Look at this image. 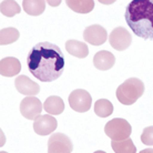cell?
<instances>
[{
    "label": "cell",
    "instance_id": "6da1fadb",
    "mask_svg": "<svg viewBox=\"0 0 153 153\" xmlns=\"http://www.w3.org/2000/svg\"><path fill=\"white\" fill-rule=\"evenodd\" d=\"M65 65L62 51L51 42L37 43L27 57L30 73L42 82H52L59 79L63 73Z\"/></svg>",
    "mask_w": 153,
    "mask_h": 153
},
{
    "label": "cell",
    "instance_id": "7a4b0ae2",
    "mask_svg": "<svg viewBox=\"0 0 153 153\" xmlns=\"http://www.w3.org/2000/svg\"><path fill=\"white\" fill-rule=\"evenodd\" d=\"M126 22L135 36L153 41V0H133L126 6Z\"/></svg>",
    "mask_w": 153,
    "mask_h": 153
},
{
    "label": "cell",
    "instance_id": "3957f363",
    "mask_svg": "<svg viewBox=\"0 0 153 153\" xmlns=\"http://www.w3.org/2000/svg\"><path fill=\"white\" fill-rule=\"evenodd\" d=\"M115 93L120 103L131 105L143 96L144 83L138 78H130L119 85Z\"/></svg>",
    "mask_w": 153,
    "mask_h": 153
},
{
    "label": "cell",
    "instance_id": "277c9868",
    "mask_svg": "<svg viewBox=\"0 0 153 153\" xmlns=\"http://www.w3.org/2000/svg\"><path fill=\"white\" fill-rule=\"evenodd\" d=\"M104 132L112 141H123L129 139L132 132L130 123L121 118L110 120L104 126Z\"/></svg>",
    "mask_w": 153,
    "mask_h": 153
},
{
    "label": "cell",
    "instance_id": "5b68a950",
    "mask_svg": "<svg viewBox=\"0 0 153 153\" xmlns=\"http://www.w3.org/2000/svg\"><path fill=\"white\" fill-rule=\"evenodd\" d=\"M92 103V98L88 91L83 89L73 90L69 96V104L71 109L76 112H87L90 110Z\"/></svg>",
    "mask_w": 153,
    "mask_h": 153
},
{
    "label": "cell",
    "instance_id": "8992f818",
    "mask_svg": "<svg viewBox=\"0 0 153 153\" xmlns=\"http://www.w3.org/2000/svg\"><path fill=\"white\" fill-rule=\"evenodd\" d=\"M72 150L71 139L63 133H54L48 140V153H71Z\"/></svg>",
    "mask_w": 153,
    "mask_h": 153
},
{
    "label": "cell",
    "instance_id": "52a82bcc",
    "mask_svg": "<svg viewBox=\"0 0 153 153\" xmlns=\"http://www.w3.org/2000/svg\"><path fill=\"white\" fill-rule=\"evenodd\" d=\"M109 42L113 49L123 51L131 46L132 37L130 32L124 27H117L111 31L109 37Z\"/></svg>",
    "mask_w": 153,
    "mask_h": 153
},
{
    "label": "cell",
    "instance_id": "ba28073f",
    "mask_svg": "<svg viewBox=\"0 0 153 153\" xmlns=\"http://www.w3.org/2000/svg\"><path fill=\"white\" fill-rule=\"evenodd\" d=\"M43 105L36 97H27L20 103V112L28 120H36L39 115H41Z\"/></svg>",
    "mask_w": 153,
    "mask_h": 153
},
{
    "label": "cell",
    "instance_id": "9c48e42d",
    "mask_svg": "<svg viewBox=\"0 0 153 153\" xmlns=\"http://www.w3.org/2000/svg\"><path fill=\"white\" fill-rule=\"evenodd\" d=\"M83 39L90 45L101 46L108 40V32L100 25H92L84 29Z\"/></svg>",
    "mask_w": 153,
    "mask_h": 153
},
{
    "label": "cell",
    "instance_id": "30bf717a",
    "mask_svg": "<svg viewBox=\"0 0 153 153\" xmlns=\"http://www.w3.org/2000/svg\"><path fill=\"white\" fill-rule=\"evenodd\" d=\"M57 119L50 114L39 115L33 122V130L39 135H48L52 133L57 129Z\"/></svg>",
    "mask_w": 153,
    "mask_h": 153
},
{
    "label": "cell",
    "instance_id": "8fae6325",
    "mask_svg": "<svg viewBox=\"0 0 153 153\" xmlns=\"http://www.w3.org/2000/svg\"><path fill=\"white\" fill-rule=\"evenodd\" d=\"M16 89L21 94L27 97H35L40 92V87L35 81L30 80L27 76H18L15 80Z\"/></svg>",
    "mask_w": 153,
    "mask_h": 153
},
{
    "label": "cell",
    "instance_id": "7c38bea8",
    "mask_svg": "<svg viewBox=\"0 0 153 153\" xmlns=\"http://www.w3.org/2000/svg\"><path fill=\"white\" fill-rule=\"evenodd\" d=\"M21 63L17 58L6 57L0 62V73L2 76H15L19 74Z\"/></svg>",
    "mask_w": 153,
    "mask_h": 153
},
{
    "label": "cell",
    "instance_id": "4fadbf2b",
    "mask_svg": "<svg viewBox=\"0 0 153 153\" xmlns=\"http://www.w3.org/2000/svg\"><path fill=\"white\" fill-rule=\"evenodd\" d=\"M114 56L107 50H102V51L97 52L93 57V65L97 69L102 70V71H107V70L111 69L114 65Z\"/></svg>",
    "mask_w": 153,
    "mask_h": 153
},
{
    "label": "cell",
    "instance_id": "5bb4252c",
    "mask_svg": "<svg viewBox=\"0 0 153 153\" xmlns=\"http://www.w3.org/2000/svg\"><path fill=\"white\" fill-rule=\"evenodd\" d=\"M65 50L69 52L71 56L79 59H84L89 54L88 46L82 41H78V40H73L70 39L65 42Z\"/></svg>",
    "mask_w": 153,
    "mask_h": 153
},
{
    "label": "cell",
    "instance_id": "9a60e30c",
    "mask_svg": "<svg viewBox=\"0 0 153 153\" xmlns=\"http://www.w3.org/2000/svg\"><path fill=\"white\" fill-rule=\"evenodd\" d=\"M43 110L50 115L61 114L65 110V102L58 96H51L47 98L43 103Z\"/></svg>",
    "mask_w": 153,
    "mask_h": 153
},
{
    "label": "cell",
    "instance_id": "2e32d148",
    "mask_svg": "<svg viewBox=\"0 0 153 153\" xmlns=\"http://www.w3.org/2000/svg\"><path fill=\"white\" fill-rule=\"evenodd\" d=\"M22 8L26 13L30 16H40L46 9V1L41 0H25Z\"/></svg>",
    "mask_w": 153,
    "mask_h": 153
},
{
    "label": "cell",
    "instance_id": "e0dca14e",
    "mask_svg": "<svg viewBox=\"0 0 153 153\" xmlns=\"http://www.w3.org/2000/svg\"><path fill=\"white\" fill-rule=\"evenodd\" d=\"M67 6L78 13H88L94 8V1L92 0H67Z\"/></svg>",
    "mask_w": 153,
    "mask_h": 153
},
{
    "label": "cell",
    "instance_id": "ac0fdd59",
    "mask_svg": "<svg viewBox=\"0 0 153 153\" xmlns=\"http://www.w3.org/2000/svg\"><path fill=\"white\" fill-rule=\"evenodd\" d=\"M94 113L100 118H108L113 113V104L107 99H99L94 103Z\"/></svg>",
    "mask_w": 153,
    "mask_h": 153
},
{
    "label": "cell",
    "instance_id": "d6986e66",
    "mask_svg": "<svg viewBox=\"0 0 153 153\" xmlns=\"http://www.w3.org/2000/svg\"><path fill=\"white\" fill-rule=\"evenodd\" d=\"M111 148L115 153H137V146L130 138L123 141H112Z\"/></svg>",
    "mask_w": 153,
    "mask_h": 153
},
{
    "label": "cell",
    "instance_id": "ffe728a7",
    "mask_svg": "<svg viewBox=\"0 0 153 153\" xmlns=\"http://www.w3.org/2000/svg\"><path fill=\"white\" fill-rule=\"evenodd\" d=\"M19 39V31L16 28H4L0 32V43L2 46L13 43Z\"/></svg>",
    "mask_w": 153,
    "mask_h": 153
},
{
    "label": "cell",
    "instance_id": "44dd1931",
    "mask_svg": "<svg viewBox=\"0 0 153 153\" xmlns=\"http://www.w3.org/2000/svg\"><path fill=\"white\" fill-rule=\"evenodd\" d=\"M21 10L20 6L16 1H1V13L6 17H13Z\"/></svg>",
    "mask_w": 153,
    "mask_h": 153
},
{
    "label": "cell",
    "instance_id": "7402d4cb",
    "mask_svg": "<svg viewBox=\"0 0 153 153\" xmlns=\"http://www.w3.org/2000/svg\"><path fill=\"white\" fill-rule=\"evenodd\" d=\"M141 141L146 146H153V126H148L142 131L141 134Z\"/></svg>",
    "mask_w": 153,
    "mask_h": 153
},
{
    "label": "cell",
    "instance_id": "603a6c76",
    "mask_svg": "<svg viewBox=\"0 0 153 153\" xmlns=\"http://www.w3.org/2000/svg\"><path fill=\"white\" fill-rule=\"evenodd\" d=\"M140 153H153V149L152 148H148V149H144L140 151Z\"/></svg>",
    "mask_w": 153,
    "mask_h": 153
},
{
    "label": "cell",
    "instance_id": "cb8c5ba5",
    "mask_svg": "<svg viewBox=\"0 0 153 153\" xmlns=\"http://www.w3.org/2000/svg\"><path fill=\"white\" fill-rule=\"evenodd\" d=\"M93 153H107V152H104V151H96V152Z\"/></svg>",
    "mask_w": 153,
    "mask_h": 153
},
{
    "label": "cell",
    "instance_id": "d4e9b609",
    "mask_svg": "<svg viewBox=\"0 0 153 153\" xmlns=\"http://www.w3.org/2000/svg\"><path fill=\"white\" fill-rule=\"evenodd\" d=\"M1 153H7V152H4V151H2V152H1Z\"/></svg>",
    "mask_w": 153,
    "mask_h": 153
}]
</instances>
